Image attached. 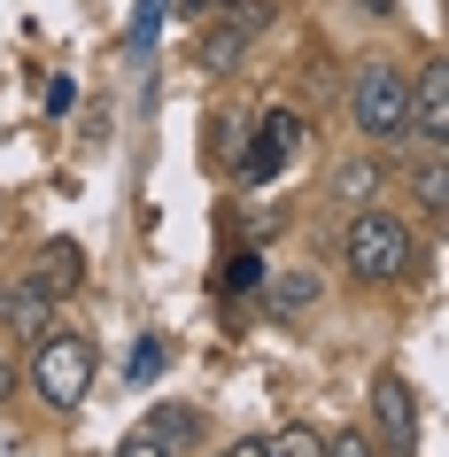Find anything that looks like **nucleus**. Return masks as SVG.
<instances>
[{"mask_svg":"<svg viewBox=\"0 0 449 457\" xmlns=\"http://www.w3.org/2000/svg\"><path fill=\"white\" fill-rule=\"evenodd\" d=\"M341 256L356 279H403V271H419V233L387 210H356L341 233Z\"/></svg>","mask_w":449,"mask_h":457,"instance_id":"f257e3e1","label":"nucleus"},{"mask_svg":"<svg viewBox=\"0 0 449 457\" xmlns=\"http://www.w3.org/2000/svg\"><path fill=\"white\" fill-rule=\"evenodd\" d=\"M31 387H39L47 411H78L86 387H94V341L86 334H39V349H31Z\"/></svg>","mask_w":449,"mask_h":457,"instance_id":"f03ea898","label":"nucleus"},{"mask_svg":"<svg viewBox=\"0 0 449 457\" xmlns=\"http://www.w3.org/2000/svg\"><path fill=\"white\" fill-rule=\"evenodd\" d=\"M356 132L364 140H411V78L395 62H364L356 71Z\"/></svg>","mask_w":449,"mask_h":457,"instance_id":"7ed1b4c3","label":"nucleus"},{"mask_svg":"<svg viewBox=\"0 0 449 457\" xmlns=\"http://www.w3.org/2000/svg\"><path fill=\"white\" fill-rule=\"evenodd\" d=\"M372 434H379V450H395V457L419 450V395H411L403 372H379L372 380Z\"/></svg>","mask_w":449,"mask_h":457,"instance_id":"20e7f679","label":"nucleus"},{"mask_svg":"<svg viewBox=\"0 0 449 457\" xmlns=\"http://www.w3.org/2000/svg\"><path fill=\"white\" fill-rule=\"evenodd\" d=\"M295 147H303V117H295V109H271V117L256 124V147H240L233 170H240V179H279Z\"/></svg>","mask_w":449,"mask_h":457,"instance_id":"39448f33","label":"nucleus"},{"mask_svg":"<svg viewBox=\"0 0 449 457\" xmlns=\"http://www.w3.org/2000/svg\"><path fill=\"white\" fill-rule=\"evenodd\" d=\"M256 24H263V8H256V0H240V8H217V31H202V62H210V78H225L240 54H248Z\"/></svg>","mask_w":449,"mask_h":457,"instance_id":"423d86ee","label":"nucleus"},{"mask_svg":"<svg viewBox=\"0 0 449 457\" xmlns=\"http://www.w3.org/2000/svg\"><path fill=\"white\" fill-rule=\"evenodd\" d=\"M411 140L449 147V71H442V62L411 78Z\"/></svg>","mask_w":449,"mask_h":457,"instance_id":"0eeeda50","label":"nucleus"},{"mask_svg":"<svg viewBox=\"0 0 449 457\" xmlns=\"http://www.w3.org/2000/svg\"><path fill=\"white\" fill-rule=\"evenodd\" d=\"M24 279H31L39 295H54V303H62V295L86 287V248H78V241H47V248H39V264H31Z\"/></svg>","mask_w":449,"mask_h":457,"instance_id":"6e6552de","label":"nucleus"},{"mask_svg":"<svg viewBox=\"0 0 449 457\" xmlns=\"http://www.w3.org/2000/svg\"><path fill=\"white\" fill-rule=\"evenodd\" d=\"M140 434L147 442H163V450H194L202 442V411H187V403H155L140 419Z\"/></svg>","mask_w":449,"mask_h":457,"instance_id":"1a4fd4ad","label":"nucleus"},{"mask_svg":"<svg viewBox=\"0 0 449 457\" xmlns=\"http://www.w3.org/2000/svg\"><path fill=\"white\" fill-rule=\"evenodd\" d=\"M47 318H54V295H39V287L24 279V287L8 295V311H0V326H16L24 341H39V334H47Z\"/></svg>","mask_w":449,"mask_h":457,"instance_id":"9d476101","label":"nucleus"},{"mask_svg":"<svg viewBox=\"0 0 449 457\" xmlns=\"http://www.w3.org/2000/svg\"><path fill=\"white\" fill-rule=\"evenodd\" d=\"M411 194H419V210H426V217H442V210H449V163H442V147H434V155L411 170Z\"/></svg>","mask_w":449,"mask_h":457,"instance_id":"9b49d317","label":"nucleus"},{"mask_svg":"<svg viewBox=\"0 0 449 457\" xmlns=\"http://www.w3.org/2000/svg\"><path fill=\"white\" fill-rule=\"evenodd\" d=\"M271 311H310L318 303V271H271Z\"/></svg>","mask_w":449,"mask_h":457,"instance_id":"f8f14e48","label":"nucleus"},{"mask_svg":"<svg viewBox=\"0 0 449 457\" xmlns=\"http://www.w3.org/2000/svg\"><path fill=\"white\" fill-rule=\"evenodd\" d=\"M379 194V163H341L333 170V202H372Z\"/></svg>","mask_w":449,"mask_h":457,"instance_id":"ddd939ff","label":"nucleus"},{"mask_svg":"<svg viewBox=\"0 0 449 457\" xmlns=\"http://www.w3.org/2000/svg\"><path fill=\"white\" fill-rule=\"evenodd\" d=\"M263 442H271V457H326V434H310V427H279Z\"/></svg>","mask_w":449,"mask_h":457,"instance_id":"4468645a","label":"nucleus"},{"mask_svg":"<svg viewBox=\"0 0 449 457\" xmlns=\"http://www.w3.org/2000/svg\"><path fill=\"white\" fill-rule=\"evenodd\" d=\"M124 372H132V380H155V372H163V341H132V364H124Z\"/></svg>","mask_w":449,"mask_h":457,"instance_id":"2eb2a0df","label":"nucleus"},{"mask_svg":"<svg viewBox=\"0 0 449 457\" xmlns=\"http://www.w3.org/2000/svg\"><path fill=\"white\" fill-rule=\"evenodd\" d=\"M210 155H217V163H240V124H233V117L210 124Z\"/></svg>","mask_w":449,"mask_h":457,"instance_id":"dca6fc26","label":"nucleus"},{"mask_svg":"<svg viewBox=\"0 0 449 457\" xmlns=\"http://www.w3.org/2000/svg\"><path fill=\"white\" fill-rule=\"evenodd\" d=\"M326 457H379V450L364 442V434H333V442H326Z\"/></svg>","mask_w":449,"mask_h":457,"instance_id":"f3484780","label":"nucleus"},{"mask_svg":"<svg viewBox=\"0 0 449 457\" xmlns=\"http://www.w3.org/2000/svg\"><path fill=\"white\" fill-rule=\"evenodd\" d=\"M225 287H256V256H248V248H240L233 264H225Z\"/></svg>","mask_w":449,"mask_h":457,"instance_id":"a211bd4d","label":"nucleus"},{"mask_svg":"<svg viewBox=\"0 0 449 457\" xmlns=\"http://www.w3.org/2000/svg\"><path fill=\"white\" fill-rule=\"evenodd\" d=\"M155 24H163V0H147V8H140V24H132V47H147V39H155Z\"/></svg>","mask_w":449,"mask_h":457,"instance_id":"6ab92c4d","label":"nucleus"},{"mask_svg":"<svg viewBox=\"0 0 449 457\" xmlns=\"http://www.w3.org/2000/svg\"><path fill=\"white\" fill-rule=\"evenodd\" d=\"M117 457H170V450H163V442H147V434H132V442H124Z\"/></svg>","mask_w":449,"mask_h":457,"instance_id":"aec40b11","label":"nucleus"},{"mask_svg":"<svg viewBox=\"0 0 449 457\" xmlns=\"http://www.w3.org/2000/svg\"><path fill=\"white\" fill-rule=\"evenodd\" d=\"M225 457H271V442H263V434H248V442H233Z\"/></svg>","mask_w":449,"mask_h":457,"instance_id":"412c9836","label":"nucleus"},{"mask_svg":"<svg viewBox=\"0 0 449 457\" xmlns=\"http://www.w3.org/2000/svg\"><path fill=\"white\" fill-rule=\"evenodd\" d=\"M8 387H16V364L0 357V403H8Z\"/></svg>","mask_w":449,"mask_h":457,"instance_id":"4be33fe9","label":"nucleus"},{"mask_svg":"<svg viewBox=\"0 0 449 457\" xmlns=\"http://www.w3.org/2000/svg\"><path fill=\"white\" fill-rule=\"evenodd\" d=\"M194 8H202V16H217V8H240V0H194Z\"/></svg>","mask_w":449,"mask_h":457,"instance_id":"5701e85b","label":"nucleus"},{"mask_svg":"<svg viewBox=\"0 0 449 457\" xmlns=\"http://www.w3.org/2000/svg\"><path fill=\"white\" fill-rule=\"evenodd\" d=\"M0 311H8V295H0Z\"/></svg>","mask_w":449,"mask_h":457,"instance_id":"b1692460","label":"nucleus"}]
</instances>
